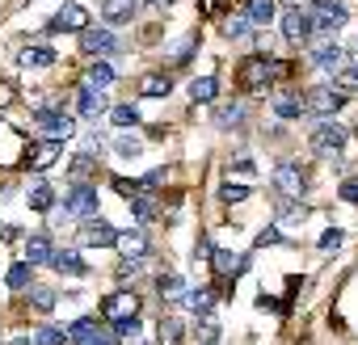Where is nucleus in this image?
Instances as JSON below:
<instances>
[{"mask_svg": "<svg viewBox=\"0 0 358 345\" xmlns=\"http://www.w3.org/2000/svg\"><path fill=\"white\" fill-rule=\"evenodd\" d=\"M287 72H291V64H282V59L249 55V59L241 64L236 80H241V89H266V85H274V80H278V76H287Z\"/></svg>", "mask_w": 358, "mask_h": 345, "instance_id": "nucleus-1", "label": "nucleus"}, {"mask_svg": "<svg viewBox=\"0 0 358 345\" xmlns=\"http://www.w3.org/2000/svg\"><path fill=\"white\" fill-rule=\"evenodd\" d=\"M345 139H350V131H345V126H337L333 118L316 122V126H312V135H308V143H312V152H316V156H337V152L345 147Z\"/></svg>", "mask_w": 358, "mask_h": 345, "instance_id": "nucleus-2", "label": "nucleus"}, {"mask_svg": "<svg viewBox=\"0 0 358 345\" xmlns=\"http://www.w3.org/2000/svg\"><path fill=\"white\" fill-rule=\"evenodd\" d=\"M80 244H85V249H114V244H118V228L106 223V219H97V215H89V219L80 223Z\"/></svg>", "mask_w": 358, "mask_h": 345, "instance_id": "nucleus-3", "label": "nucleus"}, {"mask_svg": "<svg viewBox=\"0 0 358 345\" xmlns=\"http://www.w3.org/2000/svg\"><path fill=\"white\" fill-rule=\"evenodd\" d=\"M34 122L43 126V139H55V143L72 139V131H76L72 118H68V114H55L51 105H38V110H34Z\"/></svg>", "mask_w": 358, "mask_h": 345, "instance_id": "nucleus-4", "label": "nucleus"}, {"mask_svg": "<svg viewBox=\"0 0 358 345\" xmlns=\"http://www.w3.org/2000/svg\"><path fill=\"white\" fill-rule=\"evenodd\" d=\"M64 211H68V215L89 219V215L97 211V190H93L89 182H72V190L64 194Z\"/></svg>", "mask_w": 358, "mask_h": 345, "instance_id": "nucleus-5", "label": "nucleus"}, {"mask_svg": "<svg viewBox=\"0 0 358 345\" xmlns=\"http://www.w3.org/2000/svg\"><path fill=\"white\" fill-rule=\"evenodd\" d=\"M308 110H316V114H324V118H333L341 105H345V93L341 89H333V85H316V89H308Z\"/></svg>", "mask_w": 358, "mask_h": 345, "instance_id": "nucleus-6", "label": "nucleus"}, {"mask_svg": "<svg viewBox=\"0 0 358 345\" xmlns=\"http://www.w3.org/2000/svg\"><path fill=\"white\" fill-rule=\"evenodd\" d=\"M68 337H72L76 345H118V337H114L110 328H101L97 320H89V316H85V320H76V324L68 328Z\"/></svg>", "mask_w": 358, "mask_h": 345, "instance_id": "nucleus-7", "label": "nucleus"}, {"mask_svg": "<svg viewBox=\"0 0 358 345\" xmlns=\"http://www.w3.org/2000/svg\"><path fill=\"white\" fill-rule=\"evenodd\" d=\"M89 26V13L80 5H64L51 22H47V34H80Z\"/></svg>", "mask_w": 358, "mask_h": 345, "instance_id": "nucleus-8", "label": "nucleus"}, {"mask_svg": "<svg viewBox=\"0 0 358 345\" xmlns=\"http://www.w3.org/2000/svg\"><path fill=\"white\" fill-rule=\"evenodd\" d=\"M80 51L93 55V59H106V55L118 51V38H114L110 30H93V26H85V30H80Z\"/></svg>", "mask_w": 358, "mask_h": 345, "instance_id": "nucleus-9", "label": "nucleus"}, {"mask_svg": "<svg viewBox=\"0 0 358 345\" xmlns=\"http://www.w3.org/2000/svg\"><path fill=\"white\" fill-rule=\"evenodd\" d=\"M274 190H278L282 198H299V194L308 190L299 164H278V168H274Z\"/></svg>", "mask_w": 358, "mask_h": 345, "instance_id": "nucleus-10", "label": "nucleus"}, {"mask_svg": "<svg viewBox=\"0 0 358 345\" xmlns=\"http://www.w3.org/2000/svg\"><path fill=\"white\" fill-rule=\"evenodd\" d=\"M308 26H312V34H324V38H333V34L345 26V9H341V5L316 9V17H308Z\"/></svg>", "mask_w": 358, "mask_h": 345, "instance_id": "nucleus-11", "label": "nucleus"}, {"mask_svg": "<svg viewBox=\"0 0 358 345\" xmlns=\"http://www.w3.org/2000/svg\"><path fill=\"white\" fill-rule=\"evenodd\" d=\"M282 38H287V43H299V47H303V43L312 38L308 13H299V9H287V13H282Z\"/></svg>", "mask_w": 358, "mask_h": 345, "instance_id": "nucleus-12", "label": "nucleus"}, {"mask_svg": "<svg viewBox=\"0 0 358 345\" xmlns=\"http://www.w3.org/2000/svg\"><path fill=\"white\" fill-rule=\"evenodd\" d=\"M139 13V0H101V17L106 26H127Z\"/></svg>", "mask_w": 358, "mask_h": 345, "instance_id": "nucleus-13", "label": "nucleus"}, {"mask_svg": "<svg viewBox=\"0 0 358 345\" xmlns=\"http://www.w3.org/2000/svg\"><path fill=\"white\" fill-rule=\"evenodd\" d=\"M211 265H215V274H220V278H236V274H245L249 257L228 253V249H211Z\"/></svg>", "mask_w": 358, "mask_h": 345, "instance_id": "nucleus-14", "label": "nucleus"}, {"mask_svg": "<svg viewBox=\"0 0 358 345\" xmlns=\"http://www.w3.org/2000/svg\"><path fill=\"white\" fill-rule=\"evenodd\" d=\"M51 253H55V249H51V236H47V232H30V236H26V261H30V265H47Z\"/></svg>", "mask_w": 358, "mask_h": 345, "instance_id": "nucleus-15", "label": "nucleus"}, {"mask_svg": "<svg viewBox=\"0 0 358 345\" xmlns=\"http://www.w3.org/2000/svg\"><path fill=\"white\" fill-rule=\"evenodd\" d=\"M101 311H106V320H131L139 311V299L135 295H110Z\"/></svg>", "mask_w": 358, "mask_h": 345, "instance_id": "nucleus-16", "label": "nucleus"}, {"mask_svg": "<svg viewBox=\"0 0 358 345\" xmlns=\"http://www.w3.org/2000/svg\"><path fill=\"white\" fill-rule=\"evenodd\" d=\"M76 110H80L85 118H97V114H106V97H101V89L85 85V89L76 93Z\"/></svg>", "mask_w": 358, "mask_h": 345, "instance_id": "nucleus-17", "label": "nucleus"}, {"mask_svg": "<svg viewBox=\"0 0 358 345\" xmlns=\"http://www.w3.org/2000/svg\"><path fill=\"white\" fill-rule=\"evenodd\" d=\"M312 68H320V72H337V68H341V47H337V43H320V47L312 51Z\"/></svg>", "mask_w": 358, "mask_h": 345, "instance_id": "nucleus-18", "label": "nucleus"}, {"mask_svg": "<svg viewBox=\"0 0 358 345\" xmlns=\"http://www.w3.org/2000/svg\"><path fill=\"white\" fill-rule=\"evenodd\" d=\"M26 207H30V211H51V207H55V190H51V182L38 177V182L30 186V194H26Z\"/></svg>", "mask_w": 358, "mask_h": 345, "instance_id": "nucleus-19", "label": "nucleus"}, {"mask_svg": "<svg viewBox=\"0 0 358 345\" xmlns=\"http://www.w3.org/2000/svg\"><path fill=\"white\" fill-rule=\"evenodd\" d=\"M139 93H143V97H169V93H173V76H169V72H152V76L139 80Z\"/></svg>", "mask_w": 358, "mask_h": 345, "instance_id": "nucleus-20", "label": "nucleus"}, {"mask_svg": "<svg viewBox=\"0 0 358 345\" xmlns=\"http://www.w3.org/2000/svg\"><path fill=\"white\" fill-rule=\"evenodd\" d=\"M274 114H278V118H287V122H291V118H303V114H308V101H303V97H295V93H282V97L274 101Z\"/></svg>", "mask_w": 358, "mask_h": 345, "instance_id": "nucleus-21", "label": "nucleus"}, {"mask_svg": "<svg viewBox=\"0 0 358 345\" xmlns=\"http://www.w3.org/2000/svg\"><path fill=\"white\" fill-rule=\"evenodd\" d=\"M114 249H122L127 257H143L148 253V236L139 232V228H131V232H118V244Z\"/></svg>", "mask_w": 358, "mask_h": 345, "instance_id": "nucleus-22", "label": "nucleus"}, {"mask_svg": "<svg viewBox=\"0 0 358 345\" xmlns=\"http://www.w3.org/2000/svg\"><path fill=\"white\" fill-rule=\"evenodd\" d=\"M68 177H72V182H89V177H97V160H93V152H80V156L68 164Z\"/></svg>", "mask_w": 358, "mask_h": 345, "instance_id": "nucleus-23", "label": "nucleus"}, {"mask_svg": "<svg viewBox=\"0 0 358 345\" xmlns=\"http://www.w3.org/2000/svg\"><path fill=\"white\" fill-rule=\"evenodd\" d=\"M51 261H55V270H59V274H72V278L89 274V270H85V261H80V253H72V249H64V253H51Z\"/></svg>", "mask_w": 358, "mask_h": 345, "instance_id": "nucleus-24", "label": "nucleus"}, {"mask_svg": "<svg viewBox=\"0 0 358 345\" xmlns=\"http://www.w3.org/2000/svg\"><path fill=\"white\" fill-rule=\"evenodd\" d=\"M182 303H186L194 316H211V307H215V291H186Z\"/></svg>", "mask_w": 358, "mask_h": 345, "instance_id": "nucleus-25", "label": "nucleus"}, {"mask_svg": "<svg viewBox=\"0 0 358 345\" xmlns=\"http://www.w3.org/2000/svg\"><path fill=\"white\" fill-rule=\"evenodd\" d=\"M85 85H93V89H110V85H114V68H110L106 59H93V68L85 72Z\"/></svg>", "mask_w": 358, "mask_h": 345, "instance_id": "nucleus-26", "label": "nucleus"}, {"mask_svg": "<svg viewBox=\"0 0 358 345\" xmlns=\"http://www.w3.org/2000/svg\"><path fill=\"white\" fill-rule=\"evenodd\" d=\"M241 122H245V105H241V101H232V105H215V126L232 131V126H241Z\"/></svg>", "mask_w": 358, "mask_h": 345, "instance_id": "nucleus-27", "label": "nucleus"}, {"mask_svg": "<svg viewBox=\"0 0 358 345\" xmlns=\"http://www.w3.org/2000/svg\"><path fill=\"white\" fill-rule=\"evenodd\" d=\"M274 13H278L274 0H249V13H245V17H249L253 26H270V22H274Z\"/></svg>", "mask_w": 358, "mask_h": 345, "instance_id": "nucleus-28", "label": "nucleus"}, {"mask_svg": "<svg viewBox=\"0 0 358 345\" xmlns=\"http://www.w3.org/2000/svg\"><path fill=\"white\" fill-rule=\"evenodd\" d=\"M156 345H182V320L164 316V320L156 324Z\"/></svg>", "mask_w": 358, "mask_h": 345, "instance_id": "nucleus-29", "label": "nucleus"}, {"mask_svg": "<svg viewBox=\"0 0 358 345\" xmlns=\"http://www.w3.org/2000/svg\"><path fill=\"white\" fill-rule=\"evenodd\" d=\"M51 64H55L51 47H26L22 51V68H51Z\"/></svg>", "mask_w": 358, "mask_h": 345, "instance_id": "nucleus-30", "label": "nucleus"}, {"mask_svg": "<svg viewBox=\"0 0 358 345\" xmlns=\"http://www.w3.org/2000/svg\"><path fill=\"white\" fill-rule=\"evenodd\" d=\"M190 97H194V101H215V97H220V80H215V76L190 80Z\"/></svg>", "mask_w": 358, "mask_h": 345, "instance_id": "nucleus-31", "label": "nucleus"}, {"mask_svg": "<svg viewBox=\"0 0 358 345\" xmlns=\"http://www.w3.org/2000/svg\"><path fill=\"white\" fill-rule=\"evenodd\" d=\"M127 207H131V211H135L143 223H152V219L160 215V211H156V198H148L143 190H139V194H131V203H127Z\"/></svg>", "mask_w": 358, "mask_h": 345, "instance_id": "nucleus-32", "label": "nucleus"}, {"mask_svg": "<svg viewBox=\"0 0 358 345\" xmlns=\"http://www.w3.org/2000/svg\"><path fill=\"white\" fill-rule=\"evenodd\" d=\"M156 291H160L164 299H182V295H186V282L177 278V274H160V278H156Z\"/></svg>", "mask_w": 358, "mask_h": 345, "instance_id": "nucleus-33", "label": "nucleus"}, {"mask_svg": "<svg viewBox=\"0 0 358 345\" xmlns=\"http://www.w3.org/2000/svg\"><path fill=\"white\" fill-rule=\"evenodd\" d=\"M30 307L34 311H51L55 307V291L51 286H30Z\"/></svg>", "mask_w": 358, "mask_h": 345, "instance_id": "nucleus-34", "label": "nucleus"}, {"mask_svg": "<svg viewBox=\"0 0 358 345\" xmlns=\"http://www.w3.org/2000/svg\"><path fill=\"white\" fill-rule=\"evenodd\" d=\"M55 156H59V143H55V139L38 143V152H34V168H47V164H55Z\"/></svg>", "mask_w": 358, "mask_h": 345, "instance_id": "nucleus-35", "label": "nucleus"}, {"mask_svg": "<svg viewBox=\"0 0 358 345\" xmlns=\"http://www.w3.org/2000/svg\"><path fill=\"white\" fill-rule=\"evenodd\" d=\"M30 270H34L30 261H17V265L9 270V286H13V291H26V286H30Z\"/></svg>", "mask_w": 358, "mask_h": 345, "instance_id": "nucleus-36", "label": "nucleus"}, {"mask_svg": "<svg viewBox=\"0 0 358 345\" xmlns=\"http://www.w3.org/2000/svg\"><path fill=\"white\" fill-rule=\"evenodd\" d=\"M143 274V257H127L122 265H118V282H135Z\"/></svg>", "mask_w": 358, "mask_h": 345, "instance_id": "nucleus-37", "label": "nucleus"}, {"mask_svg": "<svg viewBox=\"0 0 358 345\" xmlns=\"http://www.w3.org/2000/svg\"><path fill=\"white\" fill-rule=\"evenodd\" d=\"M64 337H68L64 328L47 324V328H38V332H34V345H64Z\"/></svg>", "mask_w": 358, "mask_h": 345, "instance_id": "nucleus-38", "label": "nucleus"}, {"mask_svg": "<svg viewBox=\"0 0 358 345\" xmlns=\"http://www.w3.org/2000/svg\"><path fill=\"white\" fill-rule=\"evenodd\" d=\"M308 215H312V211H308V207H303V203H299V198H291V203H287V207H282V219H287V223H303V219H308Z\"/></svg>", "mask_w": 358, "mask_h": 345, "instance_id": "nucleus-39", "label": "nucleus"}, {"mask_svg": "<svg viewBox=\"0 0 358 345\" xmlns=\"http://www.w3.org/2000/svg\"><path fill=\"white\" fill-rule=\"evenodd\" d=\"M110 118H114L118 126H135V122H139V110H135V105H114Z\"/></svg>", "mask_w": 358, "mask_h": 345, "instance_id": "nucleus-40", "label": "nucleus"}, {"mask_svg": "<svg viewBox=\"0 0 358 345\" xmlns=\"http://www.w3.org/2000/svg\"><path fill=\"white\" fill-rule=\"evenodd\" d=\"M249 30H253V22H249V17H232V22H228V38H236V43H241V38H249Z\"/></svg>", "mask_w": 358, "mask_h": 345, "instance_id": "nucleus-41", "label": "nucleus"}, {"mask_svg": "<svg viewBox=\"0 0 358 345\" xmlns=\"http://www.w3.org/2000/svg\"><path fill=\"white\" fill-rule=\"evenodd\" d=\"M245 198H249V186H224L220 190V203H228V207L232 203H245Z\"/></svg>", "mask_w": 358, "mask_h": 345, "instance_id": "nucleus-42", "label": "nucleus"}, {"mask_svg": "<svg viewBox=\"0 0 358 345\" xmlns=\"http://www.w3.org/2000/svg\"><path fill=\"white\" fill-rule=\"evenodd\" d=\"M341 236H345L341 228H329V232H320V249H324V253H333V249H341Z\"/></svg>", "mask_w": 358, "mask_h": 345, "instance_id": "nucleus-43", "label": "nucleus"}, {"mask_svg": "<svg viewBox=\"0 0 358 345\" xmlns=\"http://www.w3.org/2000/svg\"><path fill=\"white\" fill-rule=\"evenodd\" d=\"M337 76H341V85H354V89H358V59L341 64V68H337Z\"/></svg>", "mask_w": 358, "mask_h": 345, "instance_id": "nucleus-44", "label": "nucleus"}, {"mask_svg": "<svg viewBox=\"0 0 358 345\" xmlns=\"http://www.w3.org/2000/svg\"><path fill=\"white\" fill-rule=\"evenodd\" d=\"M266 244H282V232H278V228H262V236H257V249H266Z\"/></svg>", "mask_w": 358, "mask_h": 345, "instance_id": "nucleus-45", "label": "nucleus"}, {"mask_svg": "<svg viewBox=\"0 0 358 345\" xmlns=\"http://www.w3.org/2000/svg\"><path fill=\"white\" fill-rule=\"evenodd\" d=\"M139 147H143L139 139H127V135L118 139V156H139Z\"/></svg>", "mask_w": 358, "mask_h": 345, "instance_id": "nucleus-46", "label": "nucleus"}, {"mask_svg": "<svg viewBox=\"0 0 358 345\" xmlns=\"http://www.w3.org/2000/svg\"><path fill=\"white\" fill-rule=\"evenodd\" d=\"M215 337H220V332H215V324H211V320H203V328H199V345H215Z\"/></svg>", "mask_w": 358, "mask_h": 345, "instance_id": "nucleus-47", "label": "nucleus"}, {"mask_svg": "<svg viewBox=\"0 0 358 345\" xmlns=\"http://www.w3.org/2000/svg\"><path fill=\"white\" fill-rule=\"evenodd\" d=\"M160 182H164V168H152V172H148V177L139 182V190H156Z\"/></svg>", "mask_w": 358, "mask_h": 345, "instance_id": "nucleus-48", "label": "nucleus"}, {"mask_svg": "<svg viewBox=\"0 0 358 345\" xmlns=\"http://www.w3.org/2000/svg\"><path fill=\"white\" fill-rule=\"evenodd\" d=\"M341 198H345V203H354V207H358V182H345V186H341Z\"/></svg>", "mask_w": 358, "mask_h": 345, "instance_id": "nucleus-49", "label": "nucleus"}, {"mask_svg": "<svg viewBox=\"0 0 358 345\" xmlns=\"http://www.w3.org/2000/svg\"><path fill=\"white\" fill-rule=\"evenodd\" d=\"M194 257H211V240H207V236H199V244H194Z\"/></svg>", "mask_w": 358, "mask_h": 345, "instance_id": "nucleus-50", "label": "nucleus"}, {"mask_svg": "<svg viewBox=\"0 0 358 345\" xmlns=\"http://www.w3.org/2000/svg\"><path fill=\"white\" fill-rule=\"evenodd\" d=\"M287 5H291V9H299V5H308V0H287Z\"/></svg>", "mask_w": 358, "mask_h": 345, "instance_id": "nucleus-51", "label": "nucleus"}, {"mask_svg": "<svg viewBox=\"0 0 358 345\" xmlns=\"http://www.w3.org/2000/svg\"><path fill=\"white\" fill-rule=\"evenodd\" d=\"M148 5H156V9H160V5H169V0H148Z\"/></svg>", "mask_w": 358, "mask_h": 345, "instance_id": "nucleus-52", "label": "nucleus"}, {"mask_svg": "<svg viewBox=\"0 0 358 345\" xmlns=\"http://www.w3.org/2000/svg\"><path fill=\"white\" fill-rule=\"evenodd\" d=\"M354 51H358V43H354Z\"/></svg>", "mask_w": 358, "mask_h": 345, "instance_id": "nucleus-53", "label": "nucleus"}]
</instances>
